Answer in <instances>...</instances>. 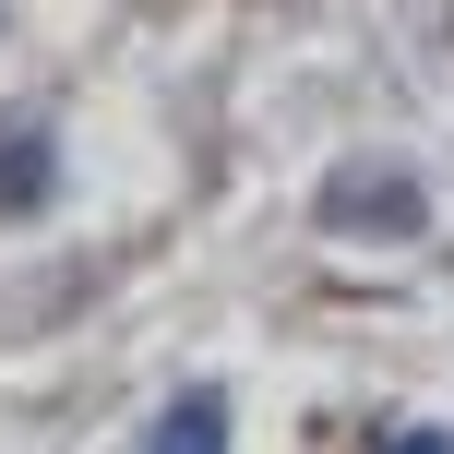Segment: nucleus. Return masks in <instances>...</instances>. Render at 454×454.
Segmentation results:
<instances>
[{
    "label": "nucleus",
    "mask_w": 454,
    "mask_h": 454,
    "mask_svg": "<svg viewBox=\"0 0 454 454\" xmlns=\"http://www.w3.org/2000/svg\"><path fill=\"white\" fill-rule=\"evenodd\" d=\"M144 454H227V395H215V383H192L180 407L156 419V442H144Z\"/></svg>",
    "instance_id": "nucleus-1"
},
{
    "label": "nucleus",
    "mask_w": 454,
    "mask_h": 454,
    "mask_svg": "<svg viewBox=\"0 0 454 454\" xmlns=\"http://www.w3.org/2000/svg\"><path fill=\"white\" fill-rule=\"evenodd\" d=\"M395 454H454V442H442V431H407V442H395Z\"/></svg>",
    "instance_id": "nucleus-2"
}]
</instances>
